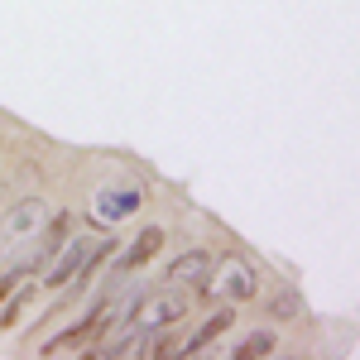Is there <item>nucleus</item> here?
<instances>
[{"instance_id":"obj_6","label":"nucleus","mask_w":360,"mask_h":360,"mask_svg":"<svg viewBox=\"0 0 360 360\" xmlns=\"http://www.w3.org/2000/svg\"><path fill=\"white\" fill-rule=\"evenodd\" d=\"M101 303H106V293L96 298V303L86 307L82 317L72 322V327H63L58 336H49L44 346H39V356H63V351H82L86 341H91V332H96V317H101Z\"/></svg>"},{"instance_id":"obj_8","label":"nucleus","mask_w":360,"mask_h":360,"mask_svg":"<svg viewBox=\"0 0 360 360\" xmlns=\"http://www.w3.org/2000/svg\"><path fill=\"white\" fill-rule=\"evenodd\" d=\"M164 240H168V231H164V226H149V231H139L135 240L120 250L115 269H120V274H135V269H144V264H149V259H154V255L164 250Z\"/></svg>"},{"instance_id":"obj_9","label":"nucleus","mask_w":360,"mask_h":360,"mask_svg":"<svg viewBox=\"0 0 360 360\" xmlns=\"http://www.w3.org/2000/svg\"><path fill=\"white\" fill-rule=\"evenodd\" d=\"M231 322H236V312H231V303H221V312H212L188 341H178V356H197V351H207L221 332H231Z\"/></svg>"},{"instance_id":"obj_5","label":"nucleus","mask_w":360,"mask_h":360,"mask_svg":"<svg viewBox=\"0 0 360 360\" xmlns=\"http://www.w3.org/2000/svg\"><path fill=\"white\" fill-rule=\"evenodd\" d=\"M86 250H91V236H68V240L58 245V255L49 259V269H44V283H49V288H68V283L77 278V269H82Z\"/></svg>"},{"instance_id":"obj_11","label":"nucleus","mask_w":360,"mask_h":360,"mask_svg":"<svg viewBox=\"0 0 360 360\" xmlns=\"http://www.w3.org/2000/svg\"><path fill=\"white\" fill-rule=\"evenodd\" d=\"M269 307H274V317H283V322H288V317H298V312H303V298H298L293 288H283Z\"/></svg>"},{"instance_id":"obj_7","label":"nucleus","mask_w":360,"mask_h":360,"mask_svg":"<svg viewBox=\"0 0 360 360\" xmlns=\"http://www.w3.org/2000/svg\"><path fill=\"white\" fill-rule=\"evenodd\" d=\"M139 207H144V188H101L96 193V221L115 226L125 217H135Z\"/></svg>"},{"instance_id":"obj_3","label":"nucleus","mask_w":360,"mask_h":360,"mask_svg":"<svg viewBox=\"0 0 360 360\" xmlns=\"http://www.w3.org/2000/svg\"><path fill=\"white\" fill-rule=\"evenodd\" d=\"M188 312H193L188 293L168 283L164 293H144V298H139V307H135V327H144V332H164V327H178Z\"/></svg>"},{"instance_id":"obj_1","label":"nucleus","mask_w":360,"mask_h":360,"mask_svg":"<svg viewBox=\"0 0 360 360\" xmlns=\"http://www.w3.org/2000/svg\"><path fill=\"white\" fill-rule=\"evenodd\" d=\"M207 293H217L221 303H250V298H259V269L240 259V255H226L212 264V283H207Z\"/></svg>"},{"instance_id":"obj_4","label":"nucleus","mask_w":360,"mask_h":360,"mask_svg":"<svg viewBox=\"0 0 360 360\" xmlns=\"http://www.w3.org/2000/svg\"><path fill=\"white\" fill-rule=\"evenodd\" d=\"M212 255L207 250H188V255H178L173 264L164 269V278L173 288H188V293H207V283H212Z\"/></svg>"},{"instance_id":"obj_2","label":"nucleus","mask_w":360,"mask_h":360,"mask_svg":"<svg viewBox=\"0 0 360 360\" xmlns=\"http://www.w3.org/2000/svg\"><path fill=\"white\" fill-rule=\"evenodd\" d=\"M44 221H49V202H44V197H25L20 207H10L5 221H0V255H20V250H29L34 236L44 231Z\"/></svg>"},{"instance_id":"obj_10","label":"nucleus","mask_w":360,"mask_h":360,"mask_svg":"<svg viewBox=\"0 0 360 360\" xmlns=\"http://www.w3.org/2000/svg\"><path fill=\"white\" fill-rule=\"evenodd\" d=\"M278 336L269 332V327H259V332H250L245 341H236L231 346V360H259V356H274Z\"/></svg>"}]
</instances>
